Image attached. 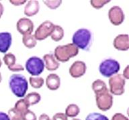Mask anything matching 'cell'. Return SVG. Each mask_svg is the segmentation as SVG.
I'll list each match as a JSON object with an SVG mask.
<instances>
[{
	"instance_id": "cell-1",
	"label": "cell",
	"mask_w": 129,
	"mask_h": 120,
	"mask_svg": "<svg viewBox=\"0 0 129 120\" xmlns=\"http://www.w3.org/2000/svg\"><path fill=\"white\" fill-rule=\"evenodd\" d=\"M9 87L16 97L23 98L28 89V81L21 74H13L9 79Z\"/></svg>"
},
{
	"instance_id": "cell-2",
	"label": "cell",
	"mask_w": 129,
	"mask_h": 120,
	"mask_svg": "<svg viewBox=\"0 0 129 120\" xmlns=\"http://www.w3.org/2000/svg\"><path fill=\"white\" fill-rule=\"evenodd\" d=\"M93 36L90 30L81 28L75 32L72 38V44L78 49L89 51L92 44Z\"/></svg>"
},
{
	"instance_id": "cell-3",
	"label": "cell",
	"mask_w": 129,
	"mask_h": 120,
	"mask_svg": "<svg viewBox=\"0 0 129 120\" xmlns=\"http://www.w3.org/2000/svg\"><path fill=\"white\" fill-rule=\"evenodd\" d=\"M78 54L79 49L71 43L57 46L54 50V56L58 62L64 63L77 56Z\"/></svg>"
},
{
	"instance_id": "cell-4",
	"label": "cell",
	"mask_w": 129,
	"mask_h": 120,
	"mask_svg": "<svg viewBox=\"0 0 129 120\" xmlns=\"http://www.w3.org/2000/svg\"><path fill=\"white\" fill-rule=\"evenodd\" d=\"M120 65L114 59L108 58L101 62L99 66V72L105 78H110L118 73Z\"/></svg>"
},
{
	"instance_id": "cell-5",
	"label": "cell",
	"mask_w": 129,
	"mask_h": 120,
	"mask_svg": "<svg viewBox=\"0 0 129 120\" xmlns=\"http://www.w3.org/2000/svg\"><path fill=\"white\" fill-rule=\"evenodd\" d=\"M109 92L112 95L121 96L124 93L126 80L121 74H116L109 79Z\"/></svg>"
},
{
	"instance_id": "cell-6",
	"label": "cell",
	"mask_w": 129,
	"mask_h": 120,
	"mask_svg": "<svg viewBox=\"0 0 129 120\" xmlns=\"http://www.w3.org/2000/svg\"><path fill=\"white\" fill-rule=\"evenodd\" d=\"M26 70L32 77H38L44 70V63L41 58L33 56L28 59L25 64Z\"/></svg>"
},
{
	"instance_id": "cell-7",
	"label": "cell",
	"mask_w": 129,
	"mask_h": 120,
	"mask_svg": "<svg viewBox=\"0 0 129 120\" xmlns=\"http://www.w3.org/2000/svg\"><path fill=\"white\" fill-rule=\"evenodd\" d=\"M97 107L101 111H108L112 107L114 98L108 89L106 91L95 94Z\"/></svg>"
},
{
	"instance_id": "cell-8",
	"label": "cell",
	"mask_w": 129,
	"mask_h": 120,
	"mask_svg": "<svg viewBox=\"0 0 129 120\" xmlns=\"http://www.w3.org/2000/svg\"><path fill=\"white\" fill-rule=\"evenodd\" d=\"M54 25L50 21H45L40 24L34 33V38L36 41H42L50 36Z\"/></svg>"
},
{
	"instance_id": "cell-9",
	"label": "cell",
	"mask_w": 129,
	"mask_h": 120,
	"mask_svg": "<svg viewBox=\"0 0 129 120\" xmlns=\"http://www.w3.org/2000/svg\"><path fill=\"white\" fill-rule=\"evenodd\" d=\"M108 18L111 24L114 26H120L124 22L125 16L122 8L115 6L109 10Z\"/></svg>"
},
{
	"instance_id": "cell-10",
	"label": "cell",
	"mask_w": 129,
	"mask_h": 120,
	"mask_svg": "<svg viewBox=\"0 0 129 120\" xmlns=\"http://www.w3.org/2000/svg\"><path fill=\"white\" fill-rule=\"evenodd\" d=\"M34 23L27 18H22L18 20L16 24L18 32L23 36L32 34L34 30Z\"/></svg>"
},
{
	"instance_id": "cell-11",
	"label": "cell",
	"mask_w": 129,
	"mask_h": 120,
	"mask_svg": "<svg viewBox=\"0 0 129 120\" xmlns=\"http://www.w3.org/2000/svg\"><path fill=\"white\" fill-rule=\"evenodd\" d=\"M87 70L85 63L82 61H75L69 70L70 76L73 78H79L84 76Z\"/></svg>"
},
{
	"instance_id": "cell-12",
	"label": "cell",
	"mask_w": 129,
	"mask_h": 120,
	"mask_svg": "<svg viewBox=\"0 0 129 120\" xmlns=\"http://www.w3.org/2000/svg\"><path fill=\"white\" fill-rule=\"evenodd\" d=\"M4 64L8 67V70L11 72H17L24 71V68L22 65L16 64V58L12 53H8L4 55L3 58Z\"/></svg>"
},
{
	"instance_id": "cell-13",
	"label": "cell",
	"mask_w": 129,
	"mask_h": 120,
	"mask_svg": "<svg viewBox=\"0 0 129 120\" xmlns=\"http://www.w3.org/2000/svg\"><path fill=\"white\" fill-rule=\"evenodd\" d=\"M113 46L119 51H127L129 49V37L128 34H120L114 40Z\"/></svg>"
},
{
	"instance_id": "cell-14",
	"label": "cell",
	"mask_w": 129,
	"mask_h": 120,
	"mask_svg": "<svg viewBox=\"0 0 129 120\" xmlns=\"http://www.w3.org/2000/svg\"><path fill=\"white\" fill-rule=\"evenodd\" d=\"M12 36L9 32L0 33V52L6 54L12 45Z\"/></svg>"
},
{
	"instance_id": "cell-15",
	"label": "cell",
	"mask_w": 129,
	"mask_h": 120,
	"mask_svg": "<svg viewBox=\"0 0 129 120\" xmlns=\"http://www.w3.org/2000/svg\"><path fill=\"white\" fill-rule=\"evenodd\" d=\"M42 60L44 63V68L50 72L56 71L60 66L59 62L55 59L54 55L52 54H45L43 56Z\"/></svg>"
},
{
	"instance_id": "cell-16",
	"label": "cell",
	"mask_w": 129,
	"mask_h": 120,
	"mask_svg": "<svg viewBox=\"0 0 129 120\" xmlns=\"http://www.w3.org/2000/svg\"><path fill=\"white\" fill-rule=\"evenodd\" d=\"M40 10V4L36 0H30L26 2L24 7V14L28 17H32L38 14Z\"/></svg>"
},
{
	"instance_id": "cell-17",
	"label": "cell",
	"mask_w": 129,
	"mask_h": 120,
	"mask_svg": "<svg viewBox=\"0 0 129 120\" xmlns=\"http://www.w3.org/2000/svg\"><path fill=\"white\" fill-rule=\"evenodd\" d=\"M46 86L50 90L55 91L60 88V78L56 74H49L46 79Z\"/></svg>"
},
{
	"instance_id": "cell-18",
	"label": "cell",
	"mask_w": 129,
	"mask_h": 120,
	"mask_svg": "<svg viewBox=\"0 0 129 120\" xmlns=\"http://www.w3.org/2000/svg\"><path fill=\"white\" fill-rule=\"evenodd\" d=\"M24 99L27 102L28 106H31L38 104L41 100V96L37 92H31L25 96Z\"/></svg>"
},
{
	"instance_id": "cell-19",
	"label": "cell",
	"mask_w": 129,
	"mask_h": 120,
	"mask_svg": "<svg viewBox=\"0 0 129 120\" xmlns=\"http://www.w3.org/2000/svg\"><path fill=\"white\" fill-rule=\"evenodd\" d=\"M64 37V30L61 26L54 25L53 30L50 34V38L54 42H59Z\"/></svg>"
},
{
	"instance_id": "cell-20",
	"label": "cell",
	"mask_w": 129,
	"mask_h": 120,
	"mask_svg": "<svg viewBox=\"0 0 129 120\" xmlns=\"http://www.w3.org/2000/svg\"><path fill=\"white\" fill-rule=\"evenodd\" d=\"M79 112H80V109L79 106L76 104H71L67 107L64 114L67 118H74L78 116Z\"/></svg>"
},
{
	"instance_id": "cell-21",
	"label": "cell",
	"mask_w": 129,
	"mask_h": 120,
	"mask_svg": "<svg viewBox=\"0 0 129 120\" xmlns=\"http://www.w3.org/2000/svg\"><path fill=\"white\" fill-rule=\"evenodd\" d=\"M91 87H92V90L95 94H98V93H100V92L108 90L106 84L102 80H95L94 82H93Z\"/></svg>"
},
{
	"instance_id": "cell-22",
	"label": "cell",
	"mask_w": 129,
	"mask_h": 120,
	"mask_svg": "<svg viewBox=\"0 0 129 120\" xmlns=\"http://www.w3.org/2000/svg\"><path fill=\"white\" fill-rule=\"evenodd\" d=\"M22 42H23L24 46L28 49L34 48V47H36V44H37V41L34 38V35H32V34L23 36Z\"/></svg>"
},
{
	"instance_id": "cell-23",
	"label": "cell",
	"mask_w": 129,
	"mask_h": 120,
	"mask_svg": "<svg viewBox=\"0 0 129 120\" xmlns=\"http://www.w3.org/2000/svg\"><path fill=\"white\" fill-rule=\"evenodd\" d=\"M29 107L30 106H28V104H27V102L25 101L24 98H22L18 100V102H16L14 106V108L16 110H18V112H21L23 114H25L29 110Z\"/></svg>"
},
{
	"instance_id": "cell-24",
	"label": "cell",
	"mask_w": 129,
	"mask_h": 120,
	"mask_svg": "<svg viewBox=\"0 0 129 120\" xmlns=\"http://www.w3.org/2000/svg\"><path fill=\"white\" fill-rule=\"evenodd\" d=\"M29 83L32 88L35 89H39L43 86L44 80L41 77H30L29 78Z\"/></svg>"
},
{
	"instance_id": "cell-25",
	"label": "cell",
	"mask_w": 129,
	"mask_h": 120,
	"mask_svg": "<svg viewBox=\"0 0 129 120\" xmlns=\"http://www.w3.org/2000/svg\"><path fill=\"white\" fill-rule=\"evenodd\" d=\"M8 115L10 120H24V114L18 112L14 108L9 110Z\"/></svg>"
},
{
	"instance_id": "cell-26",
	"label": "cell",
	"mask_w": 129,
	"mask_h": 120,
	"mask_svg": "<svg viewBox=\"0 0 129 120\" xmlns=\"http://www.w3.org/2000/svg\"><path fill=\"white\" fill-rule=\"evenodd\" d=\"M85 120H109L106 116L100 113H91L87 116Z\"/></svg>"
},
{
	"instance_id": "cell-27",
	"label": "cell",
	"mask_w": 129,
	"mask_h": 120,
	"mask_svg": "<svg viewBox=\"0 0 129 120\" xmlns=\"http://www.w3.org/2000/svg\"><path fill=\"white\" fill-rule=\"evenodd\" d=\"M62 2L61 0H47V1H44L43 3L48 8H50L51 10H55L58 7H60Z\"/></svg>"
},
{
	"instance_id": "cell-28",
	"label": "cell",
	"mask_w": 129,
	"mask_h": 120,
	"mask_svg": "<svg viewBox=\"0 0 129 120\" xmlns=\"http://www.w3.org/2000/svg\"><path fill=\"white\" fill-rule=\"evenodd\" d=\"M110 1H107V0H91L90 1V4L93 8L95 9L99 10L103 8L106 4H108Z\"/></svg>"
},
{
	"instance_id": "cell-29",
	"label": "cell",
	"mask_w": 129,
	"mask_h": 120,
	"mask_svg": "<svg viewBox=\"0 0 129 120\" xmlns=\"http://www.w3.org/2000/svg\"><path fill=\"white\" fill-rule=\"evenodd\" d=\"M37 117L34 112L28 110L24 114V120H36Z\"/></svg>"
},
{
	"instance_id": "cell-30",
	"label": "cell",
	"mask_w": 129,
	"mask_h": 120,
	"mask_svg": "<svg viewBox=\"0 0 129 120\" xmlns=\"http://www.w3.org/2000/svg\"><path fill=\"white\" fill-rule=\"evenodd\" d=\"M52 120H68V118L64 113H56L52 116Z\"/></svg>"
},
{
	"instance_id": "cell-31",
	"label": "cell",
	"mask_w": 129,
	"mask_h": 120,
	"mask_svg": "<svg viewBox=\"0 0 129 120\" xmlns=\"http://www.w3.org/2000/svg\"><path fill=\"white\" fill-rule=\"evenodd\" d=\"M111 120H128L126 116L121 113H116L112 117Z\"/></svg>"
},
{
	"instance_id": "cell-32",
	"label": "cell",
	"mask_w": 129,
	"mask_h": 120,
	"mask_svg": "<svg viewBox=\"0 0 129 120\" xmlns=\"http://www.w3.org/2000/svg\"><path fill=\"white\" fill-rule=\"evenodd\" d=\"M27 1H22V0H10V4H13L15 6H22L23 4H26Z\"/></svg>"
},
{
	"instance_id": "cell-33",
	"label": "cell",
	"mask_w": 129,
	"mask_h": 120,
	"mask_svg": "<svg viewBox=\"0 0 129 120\" xmlns=\"http://www.w3.org/2000/svg\"><path fill=\"white\" fill-rule=\"evenodd\" d=\"M128 69H129V67L128 66H127L126 67V68L124 69V72H123V78H124L125 80H128L129 79V72H128Z\"/></svg>"
},
{
	"instance_id": "cell-34",
	"label": "cell",
	"mask_w": 129,
	"mask_h": 120,
	"mask_svg": "<svg viewBox=\"0 0 129 120\" xmlns=\"http://www.w3.org/2000/svg\"><path fill=\"white\" fill-rule=\"evenodd\" d=\"M0 120H10L9 116L4 112H0Z\"/></svg>"
},
{
	"instance_id": "cell-35",
	"label": "cell",
	"mask_w": 129,
	"mask_h": 120,
	"mask_svg": "<svg viewBox=\"0 0 129 120\" xmlns=\"http://www.w3.org/2000/svg\"><path fill=\"white\" fill-rule=\"evenodd\" d=\"M38 120H50V117L46 114H41L39 118H38Z\"/></svg>"
},
{
	"instance_id": "cell-36",
	"label": "cell",
	"mask_w": 129,
	"mask_h": 120,
	"mask_svg": "<svg viewBox=\"0 0 129 120\" xmlns=\"http://www.w3.org/2000/svg\"><path fill=\"white\" fill-rule=\"evenodd\" d=\"M4 8L3 4L2 3H0V19L2 18V15L4 14Z\"/></svg>"
},
{
	"instance_id": "cell-37",
	"label": "cell",
	"mask_w": 129,
	"mask_h": 120,
	"mask_svg": "<svg viewBox=\"0 0 129 120\" xmlns=\"http://www.w3.org/2000/svg\"><path fill=\"white\" fill-rule=\"evenodd\" d=\"M2 74L0 73V83L2 82Z\"/></svg>"
},
{
	"instance_id": "cell-38",
	"label": "cell",
	"mask_w": 129,
	"mask_h": 120,
	"mask_svg": "<svg viewBox=\"0 0 129 120\" xmlns=\"http://www.w3.org/2000/svg\"><path fill=\"white\" fill-rule=\"evenodd\" d=\"M2 60H0V68L2 67Z\"/></svg>"
},
{
	"instance_id": "cell-39",
	"label": "cell",
	"mask_w": 129,
	"mask_h": 120,
	"mask_svg": "<svg viewBox=\"0 0 129 120\" xmlns=\"http://www.w3.org/2000/svg\"><path fill=\"white\" fill-rule=\"evenodd\" d=\"M72 120H81L79 119H77V118H74V119H73Z\"/></svg>"
}]
</instances>
